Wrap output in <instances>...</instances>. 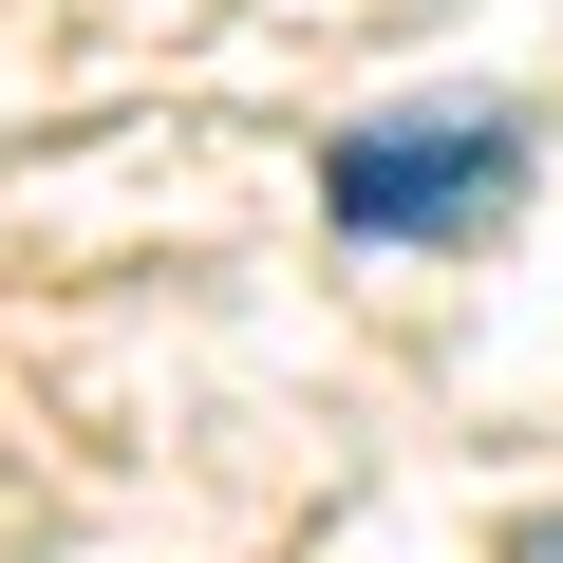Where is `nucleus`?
Here are the masks:
<instances>
[{"label": "nucleus", "instance_id": "nucleus-1", "mask_svg": "<svg viewBox=\"0 0 563 563\" xmlns=\"http://www.w3.org/2000/svg\"><path fill=\"white\" fill-rule=\"evenodd\" d=\"M507 188H526V113H357L339 151H320V225L339 244H470V225H507Z\"/></svg>", "mask_w": 563, "mask_h": 563}, {"label": "nucleus", "instance_id": "nucleus-2", "mask_svg": "<svg viewBox=\"0 0 563 563\" xmlns=\"http://www.w3.org/2000/svg\"><path fill=\"white\" fill-rule=\"evenodd\" d=\"M507 563H563V507H544V526H526V544H507Z\"/></svg>", "mask_w": 563, "mask_h": 563}]
</instances>
